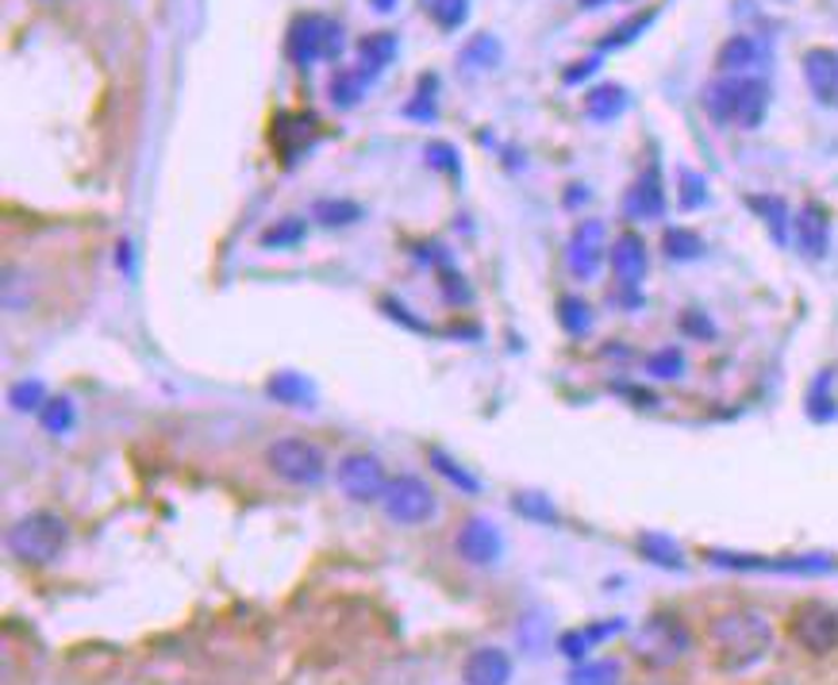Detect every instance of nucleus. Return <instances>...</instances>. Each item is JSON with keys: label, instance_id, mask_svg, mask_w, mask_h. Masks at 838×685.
Returning a JSON list of instances; mask_svg holds the SVG:
<instances>
[{"label": "nucleus", "instance_id": "obj_31", "mask_svg": "<svg viewBox=\"0 0 838 685\" xmlns=\"http://www.w3.org/2000/svg\"><path fill=\"white\" fill-rule=\"evenodd\" d=\"M47 389L43 381H16L12 389H8V405L16 408V413H43L47 405Z\"/></svg>", "mask_w": 838, "mask_h": 685}, {"label": "nucleus", "instance_id": "obj_11", "mask_svg": "<svg viewBox=\"0 0 838 685\" xmlns=\"http://www.w3.org/2000/svg\"><path fill=\"white\" fill-rule=\"evenodd\" d=\"M455 547H458V558H466L469 566H497L500 555H505V536H500V528L492 520L473 516V520L462 524Z\"/></svg>", "mask_w": 838, "mask_h": 685}, {"label": "nucleus", "instance_id": "obj_4", "mask_svg": "<svg viewBox=\"0 0 838 685\" xmlns=\"http://www.w3.org/2000/svg\"><path fill=\"white\" fill-rule=\"evenodd\" d=\"M285 54L297 66H312L323 62V58H339L342 54V23L327 20V16H297L289 23V36H285Z\"/></svg>", "mask_w": 838, "mask_h": 685}, {"label": "nucleus", "instance_id": "obj_44", "mask_svg": "<svg viewBox=\"0 0 838 685\" xmlns=\"http://www.w3.org/2000/svg\"><path fill=\"white\" fill-rule=\"evenodd\" d=\"M611 4V0H581V8H605Z\"/></svg>", "mask_w": 838, "mask_h": 685}, {"label": "nucleus", "instance_id": "obj_26", "mask_svg": "<svg viewBox=\"0 0 838 685\" xmlns=\"http://www.w3.org/2000/svg\"><path fill=\"white\" fill-rule=\"evenodd\" d=\"M654 16H658V8H647V12H635L631 20H623L619 28H611L605 39H600V50H616V47H627L635 43V39L642 36V31L654 23Z\"/></svg>", "mask_w": 838, "mask_h": 685}, {"label": "nucleus", "instance_id": "obj_30", "mask_svg": "<svg viewBox=\"0 0 838 685\" xmlns=\"http://www.w3.org/2000/svg\"><path fill=\"white\" fill-rule=\"evenodd\" d=\"M305 220H297V216H285V220H278L273 228L262 231V247L270 250H285V247H297L300 239H305Z\"/></svg>", "mask_w": 838, "mask_h": 685}, {"label": "nucleus", "instance_id": "obj_8", "mask_svg": "<svg viewBox=\"0 0 838 685\" xmlns=\"http://www.w3.org/2000/svg\"><path fill=\"white\" fill-rule=\"evenodd\" d=\"M389 474H385V466L377 463L373 455H366V450H355V455H347L339 463V470H335V486H339L342 497H350L355 505H370V500H381L385 489H389Z\"/></svg>", "mask_w": 838, "mask_h": 685}, {"label": "nucleus", "instance_id": "obj_19", "mask_svg": "<svg viewBox=\"0 0 838 685\" xmlns=\"http://www.w3.org/2000/svg\"><path fill=\"white\" fill-rule=\"evenodd\" d=\"M392 58H397V36H392V31H373V36H366L362 43H358V66H362L370 78H377L385 66H392Z\"/></svg>", "mask_w": 838, "mask_h": 685}, {"label": "nucleus", "instance_id": "obj_36", "mask_svg": "<svg viewBox=\"0 0 838 685\" xmlns=\"http://www.w3.org/2000/svg\"><path fill=\"white\" fill-rule=\"evenodd\" d=\"M512 508H516L519 516H527V520H542V524H555L558 520L555 505H550L547 497H539V493H516Z\"/></svg>", "mask_w": 838, "mask_h": 685}, {"label": "nucleus", "instance_id": "obj_25", "mask_svg": "<svg viewBox=\"0 0 838 685\" xmlns=\"http://www.w3.org/2000/svg\"><path fill=\"white\" fill-rule=\"evenodd\" d=\"M500 54H505V50H500V39H492V36H485V31H481V36H473L462 47L458 62H466L469 70H492V66L500 62Z\"/></svg>", "mask_w": 838, "mask_h": 685}, {"label": "nucleus", "instance_id": "obj_41", "mask_svg": "<svg viewBox=\"0 0 838 685\" xmlns=\"http://www.w3.org/2000/svg\"><path fill=\"white\" fill-rule=\"evenodd\" d=\"M750 205H754V208H761V212H766V224H769V228L777 231V239H785V205H781V200H766V197H754Z\"/></svg>", "mask_w": 838, "mask_h": 685}, {"label": "nucleus", "instance_id": "obj_34", "mask_svg": "<svg viewBox=\"0 0 838 685\" xmlns=\"http://www.w3.org/2000/svg\"><path fill=\"white\" fill-rule=\"evenodd\" d=\"M647 370L654 374V378H661V381H674V378H681V374H685V355L677 347L654 350L650 363H647Z\"/></svg>", "mask_w": 838, "mask_h": 685}, {"label": "nucleus", "instance_id": "obj_37", "mask_svg": "<svg viewBox=\"0 0 838 685\" xmlns=\"http://www.w3.org/2000/svg\"><path fill=\"white\" fill-rule=\"evenodd\" d=\"M431 463H435V470H439L442 478H450V482H455L458 489L477 493V478H469V470H466V466H458L455 458H447V455H442V450H431Z\"/></svg>", "mask_w": 838, "mask_h": 685}, {"label": "nucleus", "instance_id": "obj_29", "mask_svg": "<svg viewBox=\"0 0 838 685\" xmlns=\"http://www.w3.org/2000/svg\"><path fill=\"white\" fill-rule=\"evenodd\" d=\"M639 547H642V555H647L650 563L666 566V570H681V566H685L681 547H677L674 539H666V536H642Z\"/></svg>", "mask_w": 838, "mask_h": 685}, {"label": "nucleus", "instance_id": "obj_20", "mask_svg": "<svg viewBox=\"0 0 838 685\" xmlns=\"http://www.w3.org/2000/svg\"><path fill=\"white\" fill-rule=\"evenodd\" d=\"M796 239H800V250L811 258H824L827 250V220L816 205H808L800 216H796Z\"/></svg>", "mask_w": 838, "mask_h": 685}, {"label": "nucleus", "instance_id": "obj_28", "mask_svg": "<svg viewBox=\"0 0 838 685\" xmlns=\"http://www.w3.org/2000/svg\"><path fill=\"white\" fill-rule=\"evenodd\" d=\"M73 400L70 397H50L43 405V413H39V424H43V431L50 436H66V431L73 428Z\"/></svg>", "mask_w": 838, "mask_h": 685}, {"label": "nucleus", "instance_id": "obj_39", "mask_svg": "<svg viewBox=\"0 0 838 685\" xmlns=\"http://www.w3.org/2000/svg\"><path fill=\"white\" fill-rule=\"evenodd\" d=\"M427 166H435V170L442 173H458L462 170V162H458V150L450 143H431L427 147Z\"/></svg>", "mask_w": 838, "mask_h": 685}, {"label": "nucleus", "instance_id": "obj_13", "mask_svg": "<svg viewBox=\"0 0 838 685\" xmlns=\"http://www.w3.org/2000/svg\"><path fill=\"white\" fill-rule=\"evenodd\" d=\"M804 81L819 105H838V50L811 47L804 54Z\"/></svg>", "mask_w": 838, "mask_h": 685}, {"label": "nucleus", "instance_id": "obj_1", "mask_svg": "<svg viewBox=\"0 0 838 685\" xmlns=\"http://www.w3.org/2000/svg\"><path fill=\"white\" fill-rule=\"evenodd\" d=\"M711 647L724 671H750L774 647V624L754 608H739V613H724L711 624Z\"/></svg>", "mask_w": 838, "mask_h": 685}, {"label": "nucleus", "instance_id": "obj_12", "mask_svg": "<svg viewBox=\"0 0 838 685\" xmlns=\"http://www.w3.org/2000/svg\"><path fill=\"white\" fill-rule=\"evenodd\" d=\"M716 66L727 78H754L761 66H769V43L758 36H731L719 47Z\"/></svg>", "mask_w": 838, "mask_h": 685}, {"label": "nucleus", "instance_id": "obj_2", "mask_svg": "<svg viewBox=\"0 0 838 685\" xmlns=\"http://www.w3.org/2000/svg\"><path fill=\"white\" fill-rule=\"evenodd\" d=\"M4 547L16 563L47 566V563H54V558H62V550L70 547V524L54 513L20 516V520L4 532Z\"/></svg>", "mask_w": 838, "mask_h": 685}, {"label": "nucleus", "instance_id": "obj_24", "mask_svg": "<svg viewBox=\"0 0 838 685\" xmlns=\"http://www.w3.org/2000/svg\"><path fill=\"white\" fill-rule=\"evenodd\" d=\"M312 220L323 224V228H347V224H358L362 220V208L355 205V200H316L312 205Z\"/></svg>", "mask_w": 838, "mask_h": 685}, {"label": "nucleus", "instance_id": "obj_40", "mask_svg": "<svg viewBox=\"0 0 838 685\" xmlns=\"http://www.w3.org/2000/svg\"><path fill=\"white\" fill-rule=\"evenodd\" d=\"M708 200V189H704V178L697 170H681V205L685 208H700Z\"/></svg>", "mask_w": 838, "mask_h": 685}, {"label": "nucleus", "instance_id": "obj_3", "mask_svg": "<svg viewBox=\"0 0 838 685\" xmlns=\"http://www.w3.org/2000/svg\"><path fill=\"white\" fill-rule=\"evenodd\" d=\"M704 108L716 123L758 128L769 108V86L761 78H724L704 89Z\"/></svg>", "mask_w": 838, "mask_h": 685}, {"label": "nucleus", "instance_id": "obj_38", "mask_svg": "<svg viewBox=\"0 0 838 685\" xmlns=\"http://www.w3.org/2000/svg\"><path fill=\"white\" fill-rule=\"evenodd\" d=\"M516 636H519V643H523L527 651L547 647V621H542V616H523V621H519V628H516Z\"/></svg>", "mask_w": 838, "mask_h": 685}, {"label": "nucleus", "instance_id": "obj_18", "mask_svg": "<svg viewBox=\"0 0 838 685\" xmlns=\"http://www.w3.org/2000/svg\"><path fill=\"white\" fill-rule=\"evenodd\" d=\"M366 81H373L362 66H339L327 81V93H331L335 108H355L366 93Z\"/></svg>", "mask_w": 838, "mask_h": 685}, {"label": "nucleus", "instance_id": "obj_17", "mask_svg": "<svg viewBox=\"0 0 838 685\" xmlns=\"http://www.w3.org/2000/svg\"><path fill=\"white\" fill-rule=\"evenodd\" d=\"M627 624L623 621H608V624H589V628H573V632H566V636L558 639V651L566 658H577V663H585V655H589L597 643H605V639H611V636H619Z\"/></svg>", "mask_w": 838, "mask_h": 685}, {"label": "nucleus", "instance_id": "obj_7", "mask_svg": "<svg viewBox=\"0 0 838 685\" xmlns=\"http://www.w3.org/2000/svg\"><path fill=\"white\" fill-rule=\"evenodd\" d=\"M381 508L392 524L416 528V524H427L435 516V493L423 478H416V474H400V478H392L389 489H385Z\"/></svg>", "mask_w": 838, "mask_h": 685}, {"label": "nucleus", "instance_id": "obj_15", "mask_svg": "<svg viewBox=\"0 0 838 685\" xmlns=\"http://www.w3.org/2000/svg\"><path fill=\"white\" fill-rule=\"evenodd\" d=\"M608 258H611V270H616V281L623 289H635L642 278H647V262H650L647 244H642L639 236H631V231L616 239V247L608 250Z\"/></svg>", "mask_w": 838, "mask_h": 685}, {"label": "nucleus", "instance_id": "obj_42", "mask_svg": "<svg viewBox=\"0 0 838 685\" xmlns=\"http://www.w3.org/2000/svg\"><path fill=\"white\" fill-rule=\"evenodd\" d=\"M597 70H600V58H581V62H573L566 73H561V81H566V86H577V81L592 78Z\"/></svg>", "mask_w": 838, "mask_h": 685}, {"label": "nucleus", "instance_id": "obj_33", "mask_svg": "<svg viewBox=\"0 0 838 685\" xmlns=\"http://www.w3.org/2000/svg\"><path fill=\"white\" fill-rule=\"evenodd\" d=\"M427 12L435 16V23L447 31L462 28L466 16H469V0H427Z\"/></svg>", "mask_w": 838, "mask_h": 685}, {"label": "nucleus", "instance_id": "obj_22", "mask_svg": "<svg viewBox=\"0 0 838 685\" xmlns=\"http://www.w3.org/2000/svg\"><path fill=\"white\" fill-rule=\"evenodd\" d=\"M270 397L281 400V405H292V408H308L316 400V389L308 378H300V374H278V378H270Z\"/></svg>", "mask_w": 838, "mask_h": 685}, {"label": "nucleus", "instance_id": "obj_43", "mask_svg": "<svg viewBox=\"0 0 838 685\" xmlns=\"http://www.w3.org/2000/svg\"><path fill=\"white\" fill-rule=\"evenodd\" d=\"M370 4L377 8V12H392V8H397V0H370Z\"/></svg>", "mask_w": 838, "mask_h": 685}, {"label": "nucleus", "instance_id": "obj_21", "mask_svg": "<svg viewBox=\"0 0 838 685\" xmlns=\"http://www.w3.org/2000/svg\"><path fill=\"white\" fill-rule=\"evenodd\" d=\"M623 108H627V89L611 86V81L608 86L589 89V97H585V116H589V120H600V123L616 120Z\"/></svg>", "mask_w": 838, "mask_h": 685}, {"label": "nucleus", "instance_id": "obj_16", "mask_svg": "<svg viewBox=\"0 0 838 685\" xmlns=\"http://www.w3.org/2000/svg\"><path fill=\"white\" fill-rule=\"evenodd\" d=\"M623 212L631 216V220H661V212H666V193H661L658 170H647L627 189Z\"/></svg>", "mask_w": 838, "mask_h": 685}, {"label": "nucleus", "instance_id": "obj_6", "mask_svg": "<svg viewBox=\"0 0 838 685\" xmlns=\"http://www.w3.org/2000/svg\"><path fill=\"white\" fill-rule=\"evenodd\" d=\"M692 647V636L689 628H685L677 616H650L647 624L639 628V636H635V651H639L642 663L650 666H674L677 658H685Z\"/></svg>", "mask_w": 838, "mask_h": 685}, {"label": "nucleus", "instance_id": "obj_14", "mask_svg": "<svg viewBox=\"0 0 838 685\" xmlns=\"http://www.w3.org/2000/svg\"><path fill=\"white\" fill-rule=\"evenodd\" d=\"M466 685H508L512 682V655L500 647H477L469 651L462 666Z\"/></svg>", "mask_w": 838, "mask_h": 685}, {"label": "nucleus", "instance_id": "obj_32", "mask_svg": "<svg viewBox=\"0 0 838 685\" xmlns=\"http://www.w3.org/2000/svg\"><path fill=\"white\" fill-rule=\"evenodd\" d=\"M661 247H666V255L677 258V262H689V258H700V250H704L700 236H697V231H689V228H669L666 239H661Z\"/></svg>", "mask_w": 838, "mask_h": 685}, {"label": "nucleus", "instance_id": "obj_23", "mask_svg": "<svg viewBox=\"0 0 838 685\" xmlns=\"http://www.w3.org/2000/svg\"><path fill=\"white\" fill-rule=\"evenodd\" d=\"M619 674H623V666L616 658H585L569 671L566 685H619Z\"/></svg>", "mask_w": 838, "mask_h": 685}, {"label": "nucleus", "instance_id": "obj_35", "mask_svg": "<svg viewBox=\"0 0 838 685\" xmlns=\"http://www.w3.org/2000/svg\"><path fill=\"white\" fill-rule=\"evenodd\" d=\"M405 116H412V120H435L439 116V105H435V78L427 73V78H419V93L405 105Z\"/></svg>", "mask_w": 838, "mask_h": 685}, {"label": "nucleus", "instance_id": "obj_27", "mask_svg": "<svg viewBox=\"0 0 838 685\" xmlns=\"http://www.w3.org/2000/svg\"><path fill=\"white\" fill-rule=\"evenodd\" d=\"M558 324L569 336H585L592 328V308L581 297H561L558 300Z\"/></svg>", "mask_w": 838, "mask_h": 685}, {"label": "nucleus", "instance_id": "obj_5", "mask_svg": "<svg viewBox=\"0 0 838 685\" xmlns=\"http://www.w3.org/2000/svg\"><path fill=\"white\" fill-rule=\"evenodd\" d=\"M266 463H270V470L289 482V486H320L327 478L323 450L316 447V443L297 439V436L273 443V447L266 450Z\"/></svg>", "mask_w": 838, "mask_h": 685}, {"label": "nucleus", "instance_id": "obj_10", "mask_svg": "<svg viewBox=\"0 0 838 685\" xmlns=\"http://www.w3.org/2000/svg\"><path fill=\"white\" fill-rule=\"evenodd\" d=\"M608 258V247H605V224L600 220H581L573 228V236H569V247H566V266L573 278L589 281L597 278V270L605 266Z\"/></svg>", "mask_w": 838, "mask_h": 685}, {"label": "nucleus", "instance_id": "obj_9", "mask_svg": "<svg viewBox=\"0 0 838 685\" xmlns=\"http://www.w3.org/2000/svg\"><path fill=\"white\" fill-rule=\"evenodd\" d=\"M792 639L811 655H827L838 647V613L824 600H808L792 616Z\"/></svg>", "mask_w": 838, "mask_h": 685}]
</instances>
